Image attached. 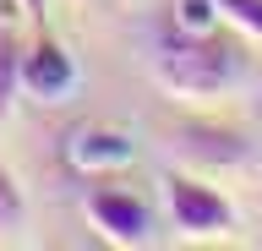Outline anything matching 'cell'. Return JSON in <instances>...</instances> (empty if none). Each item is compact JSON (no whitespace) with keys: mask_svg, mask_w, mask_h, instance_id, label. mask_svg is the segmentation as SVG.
<instances>
[{"mask_svg":"<svg viewBox=\"0 0 262 251\" xmlns=\"http://www.w3.org/2000/svg\"><path fill=\"white\" fill-rule=\"evenodd\" d=\"M246 50L251 44L229 28H213V33H175L169 28L153 50V82L180 104H219L224 93L241 87Z\"/></svg>","mask_w":262,"mask_h":251,"instance_id":"1","label":"cell"},{"mask_svg":"<svg viewBox=\"0 0 262 251\" xmlns=\"http://www.w3.org/2000/svg\"><path fill=\"white\" fill-rule=\"evenodd\" d=\"M82 218H88V230H93L104 246H115V251H147L159 240L153 202H142L137 191H126V186H110V175L82 191Z\"/></svg>","mask_w":262,"mask_h":251,"instance_id":"2","label":"cell"},{"mask_svg":"<svg viewBox=\"0 0 262 251\" xmlns=\"http://www.w3.org/2000/svg\"><path fill=\"white\" fill-rule=\"evenodd\" d=\"M164 213L175 224L186 240H224L235 230V208L219 186H208L202 175L191 169H175V175H164Z\"/></svg>","mask_w":262,"mask_h":251,"instance_id":"3","label":"cell"},{"mask_svg":"<svg viewBox=\"0 0 262 251\" xmlns=\"http://www.w3.org/2000/svg\"><path fill=\"white\" fill-rule=\"evenodd\" d=\"M22 93L38 99V104H66L77 93V55L66 50L60 38L38 33L22 50Z\"/></svg>","mask_w":262,"mask_h":251,"instance_id":"4","label":"cell"},{"mask_svg":"<svg viewBox=\"0 0 262 251\" xmlns=\"http://www.w3.org/2000/svg\"><path fill=\"white\" fill-rule=\"evenodd\" d=\"M137 158V142L126 131H115V126H77V131L66 136V164L88 175V180H104L115 169H126Z\"/></svg>","mask_w":262,"mask_h":251,"instance_id":"5","label":"cell"},{"mask_svg":"<svg viewBox=\"0 0 262 251\" xmlns=\"http://www.w3.org/2000/svg\"><path fill=\"white\" fill-rule=\"evenodd\" d=\"M175 153L186 164H202V169H224V164H241L251 142L241 131H224V126H208V120H186L175 131Z\"/></svg>","mask_w":262,"mask_h":251,"instance_id":"6","label":"cell"},{"mask_svg":"<svg viewBox=\"0 0 262 251\" xmlns=\"http://www.w3.org/2000/svg\"><path fill=\"white\" fill-rule=\"evenodd\" d=\"M22 33H16V22H0V120L11 115L16 93H22Z\"/></svg>","mask_w":262,"mask_h":251,"instance_id":"7","label":"cell"},{"mask_svg":"<svg viewBox=\"0 0 262 251\" xmlns=\"http://www.w3.org/2000/svg\"><path fill=\"white\" fill-rule=\"evenodd\" d=\"M219 17L229 33H241L251 50H262V0H219Z\"/></svg>","mask_w":262,"mask_h":251,"instance_id":"8","label":"cell"},{"mask_svg":"<svg viewBox=\"0 0 262 251\" xmlns=\"http://www.w3.org/2000/svg\"><path fill=\"white\" fill-rule=\"evenodd\" d=\"M169 28H175V33H213V28H224V17H219V0H175Z\"/></svg>","mask_w":262,"mask_h":251,"instance_id":"9","label":"cell"},{"mask_svg":"<svg viewBox=\"0 0 262 251\" xmlns=\"http://www.w3.org/2000/svg\"><path fill=\"white\" fill-rule=\"evenodd\" d=\"M22 224H28V197H22L16 175L0 164V240H6V235H16Z\"/></svg>","mask_w":262,"mask_h":251,"instance_id":"10","label":"cell"},{"mask_svg":"<svg viewBox=\"0 0 262 251\" xmlns=\"http://www.w3.org/2000/svg\"><path fill=\"white\" fill-rule=\"evenodd\" d=\"M16 11L33 22V28H44V17H49V0H16Z\"/></svg>","mask_w":262,"mask_h":251,"instance_id":"11","label":"cell"},{"mask_svg":"<svg viewBox=\"0 0 262 251\" xmlns=\"http://www.w3.org/2000/svg\"><path fill=\"white\" fill-rule=\"evenodd\" d=\"M22 11H16V0H0V22H16Z\"/></svg>","mask_w":262,"mask_h":251,"instance_id":"12","label":"cell"},{"mask_svg":"<svg viewBox=\"0 0 262 251\" xmlns=\"http://www.w3.org/2000/svg\"><path fill=\"white\" fill-rule=\"evenodd\" d=\"M251 115H257V120H262V93H257V104H251Z\"/></svg>","mask_w":262,"mask_h":251,"instance_id":"13","label":"cell"}]
</instances>
